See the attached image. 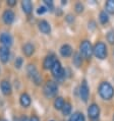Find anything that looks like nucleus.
Masks as SVG:
<instances>
[{
    "instance_id": "1",
    "label": "nucleus",
    "mask_w": 114,
    "mask_h": 121,
    "mask_svg": "<svg viewBox=\"0 0 114 121\" xmlns=\"http://www.w3.org/2000/svg\"><path fill=\"white\" fill-rule=\"evenodd\" d=\"M98 92L103 100H111L114 96V88L108 82H103L100 83Z\"/></svg>"
},
{
    "instance_id": "2",
    "label": "nucleus",
    "mask_w": 114,
    "mask_h": 121,
    "mask_svg": "<svg viewBox=\"0 0 114 121\" xmlns=\"http://www.w3.org/2000/svg\"><path fill=\"white\" fill-rule=\"evenodd\" d=\"M79 54L83 58H86L87 60H90L93 55V47L92 44L88 40H85L80 43L79 45Z\"/></svg>"
},
{
    "instance_id": "3",
    "label": "nucleus",
    "mask_w": 114,
    "mask_h": 121,
    "mask_svg": "<svg viewBox=\"0 0 114 121\" xmlns=\"http://www.w3.org/2000/svg\"><path fill=\"white\" fill-rule=\"evenodd\" d=\"M93 54L99 59H105L107 57V47L105 43L97 42L93 47Z\"/></svg>"
},
{
    "instance_id": "4",
    "label": "nucleus",
    "mask_w": 114,
    "mask_h": 121,
    "mask_svg": "<svg viewBox=\"0 0 114 121\" xmlns=\"http://www.w3.org/2000/svg\"><path fill=\"white\" fill-rule=\"evenodd\" d=\"M57 92H58V86H57V83L55 82H47L46 85L44 86V89H43V93L46 98H53V97L56 96Z\"/></svg>"
},
{
    "instance_id": "5",
    "label": "nucleus",
    "mask_w": 114,
    "mask_h": 121,
    "mask_svg": "<svg viewBox=\"0 0 114 121\" xmlns=\"http://www.w3.org/2000/svg\"><path fill=\"white\" fill-rule=\"evenodd\" d=\"M26 71H28V74L30 75V77L32 78V80L35 82V85L40 86L42 82V77L39 74L38 70H37L36 66L34 64H30L26 68Z\"/></svg>"
},
{
    "instance_id": "6",
    "label": "nucleus",
    "mask_w": 114,
    "mask_h": 121,
    "mask_svg": "<svg viewBox=\"0 0 114 121\" xmlns=\"http://www.w3.org/2000/svg\"><path fill=\"white\" fill-rule=\"evenodd\" d=\"M51 72L54 77L56 78H63V76H64V70H63L62 66H61V63L58 60H56L55 63L53 64L52 68H51Z\"/></svg>"
},
{
    "instance_id": "7",
    "label": "nucleus",
    "mask_w": 114,
    "mask_h": 121,
    "mask_svg": "<svg viewBox=\"0 0 114 121\" xmlns=\"http://www.w3.org/2000/svg\"><path fill=\"white\" fill-rule=\"evenodd\" d=\"M89 86H88V83H87V80H83L82 85L79 86V96H80V99H82L83 102H88V99H89Z\"/></svg>"
},
{
    "instance_id": "8",
    "label": "nucleus",
    "mask_w": 114,
    "mask_h": 121,
    "mask_svg": "<svg viewBox=\"0 0 114 121\" xmlns=\"http://www.w3.org/2000/svg\"><path fill=\"white\" fill-rule=\"evenodd\" d=\"M100 115V108L97 104H92L88 108V116L90 119L95 120L99 117Z\"/></svg>"
},
{
    "instance_id": "9",
    "label": "nucleus",
    "mask_w": 114,
    "mask_h": 121,
    "mask_svg": "<svg viewBox=\"0 0 114 121\" xmlns=\"http://www.w3.org/2000/svg\"><path fill=\"white\" fill-rule=\"evenodd\" d=\"M14 12H13L12 10H10V9H7V10H5L4 12H3L2 14V19L3 22H4L5 25H11V23L13 22V21H14Z\"/></svg>"
},
{
    "instance_id": "10",
    "label": "nucleus",
    "mask_w": 114,
    "mask_h": 121,
    "mask_svg": "<svg viewBox=\"0 0 114 121\" xmlns=\"http://www.w3.org/2000/svg\"><path fill=\"white\" fill-rule=\"evenodd\" d=\"M9 57H10V51H9V48L4 46L0 47V61L2 63H6L8 62Z\"/></svg>"
},
{
    "instance_id": "11",
    "label": "nucleus",
    "mask_w": 114,
    "mask_h": 121,
    "mask_svg": "<svg viewBox=\"0 0 114 121\" xmlns=\"http://www.w3.org/2000/svg\"><path fill=\"white\" fill-rule=\"evenodd\" d=\"M0 42H1L2 46L9 48L12 45V37L8 33H2L0 35Z\"/></svg>"
},
{
    "instance_id": "12",
    "label": "nucleus",
    "mask_w": 114,
    "mask_h": 121,
    "mask_svg": "<svg viewBox=\"0 0 114 121\" xmlns=\"http://www.w3.org/2000/svg\"><path fill=\"white\" fill-rule=\"evenodd\" d=\"M55 61H56V59H55L54 54L47 55L44 59V62H43V67H44V69H51L53 64L55 63Z\"/></svg>"
},
{
    "instance_id": "13",
    "label": "nucleus",
    "mask_w": 114,
    "mask_h": 121,
    "mask_svg": "<svg viewBox=\"0 0 114 121\" xmlns=\"http://www.w3.org/2000/svg\"><path fill=\"white\" fill-rule=\"evenodd\" d=\"M38 28L40 30V32L45 34V35H49L50 33H51V26H50L49 22L47 21H40L39 23H38Z\"/></svg>"
},
{
    "instance_id": "14",
    "label": "nucleus",
    "mask_w": 114,
    "mask_h": 121,
    "mask_svg": "<svg viewBox=\"0 0 114 121\" xmlns=\"http://www.w3.org/2000/svg\"><path fill=\"white\" fill-rule=\"evenodd\" d=\"M59 52H60V54H61L62 57H69L72 54V48H71L70 45L64 44V45H62L61 47H60Z\"/></svg>"
},
{
    "instance_id": "15",
    "label": "nucleus",
    "mask_w": 114,
    "mask_h": 121,
    "mask_svg": "<svg viewBox=\"0 0 114 121\" xmlns=\"http://www.w3.org/2000/svg\"><path fill=\"white\" fill-rule=\"evenodd\" d=\"M19 103L22 107L25 108H28V107L31 105L32 103V100H31V97H30L26 93H23L21 95V98H19Z\"/></svg>"
},
{
    "instance_id": "16",
    "label": "nucleus",
    "mask_w": 114,
    "mask_h": 121,
    "mask_svg": "<svg viewBox=\"0 0 114 121\" xmlns=\"http://www.w3.org/2000/svg\"><path fill=\"white\" fill-rule=\"evenodd\" d=\"M1 91H2L3 95H5V96L10 95L11 91H12L10 82H7V80H2L1 82Z\"/></svg>"
},
{
    "instance_id": "17",
    "label": "nucleus",
    "mask_w": 114,
    "mask_h": 121,
    "mask_svg": "<svg viewBox=\"0 0 114 121\" xmlns=\"http://www.w3.org/2000/svg\"><path fill=\"white\" fill-rule=\"evenodd\" d=\"M22 52L26 57H31L35 52V47L33 46L31 43H26V45L22 47Z\"/></svg>"
},
{
    "instance_id": "18",
    "label": "nucleus",
    "mask_w": 114,
    "mask_h": 121,
    "mask_svg": "<svg viewBox=\"0 0 114 121\" xmlns=\"http://www.w3.org/2000/svg\"><path fill=\"white\" fill-rule=\"evenodd\" d=\"M22 7L23 12L26 13V14H30L33 11V4L30 0H23L22 2Z\"/></svg>"
},
{
    "instance_id": "19",
    "label": "nucleus",
    "mask_w": 114,
    "mask_h": 121,
    "mask_svg": "<svg viewBox=\"0 0 114 121\" xmlns=\"http://www.w3.org/2000/svg\"><path fill=\"white\" fill-rule=\"evenodd\" d=\"M64 100H63L62 97H57V98L54 100V108L56 110H62L63 106H64Z\"/></svg>"
},
{
    "instance_id": "20",
    "label": "nucleus",
    "mask_w": 114,
    "mask_h": 121,
    "mask_svg": "<svg viewBox=\"0 0 114 121\" xmlns=\"http://www.w3.org/2000/svg\"><path fill=\"white\" fill-rule=\"evenodd\" d=\"M105 9L107 13L114 14V0H108L105 3Z\"/></svg>"
},
{
    "instance_id": "21",
    "label": "nucleus",
    "mask_w": 114,
    "mask_h": 121,
    "mask_svg": "<svg viewBox=\"0 0 114 121\" xmlns=\"http://www.w3.org/2000/svg\"><path fill=\"white\" fill-rule=\"evenodd\" d=\"M73 64L76 67H80L83 64V57L79 53H75L73 54Z\"/></svg>"
},
{
    "instance_id": "22",
    "label": "nucleus",
    "mask_w": 114,
    "mask_h": 121,
    "mask_svg": "<svg viewBox=\"0 0 114 121\" xmlns=\"http://www.w3.org/2000/svg\"><path fill=\"white\" fill-rule=\"evenodd\" d=\"M99 19H100V22H101L102 25H106V23L109 22L108 13L106 11H101L100 12V15H99Z\"/></svg>"
},
{
    "instance_id": "23",
    "label": "nucleus",
    "mask_w": 114,
    "mask_h": 121,
    "mask_svg": "<svg viewBox=\"0 0 114 121\" xmlns=\"http://www.w3.org/2000/svg\"><path fill=\"white\" fill-rule=\"evenodd\" d=\"M61 111H62V114H63L64 116L69 115V114L71 113V105H70L69 103H65Z\"/></svg>"
},
{
    "instance_id": "24",
    "label": "nucleus",
    "mask_w": 114,
    "mask_h": 121,
    "mask_svg": "<svg viewBox=\"0 0 114 121\" xmlns=\"http://www.w3.org/2000/svg\"><path fill=\"white\" fill-rule=\"evenodd\" d=\"M107 41L109 42V44L113 45L114 44V31L113 30H111V31H109L108 33H107Z\"/></svg>"
},
{
    "instance_id": "25",
    "label": "nucleus",
    "mask_w": 114,
    "mask_h": 121,
    "mask_svg": "<svg viewBox=\"0 0 114 121\" xmlns=\"http://www.w3.org/2000/svg\"><path fill=\"white\" fill-rule=\"evenodd\" d=\"M75 9L76 13H82L83 11V5L80 2H78L75 4Z\"/></svg>"
},
{
    "instance_id": "26",
    "label": "nucleus",
    "mask_w": 114,
    "mask_h": 121,
    "mask_svg": "<svg viewBox=\"0 0 114 121\" xmlns=\"http://www.w3.org/2000/svg\"><path fill=\"white\" fill-rule=\"evenodd\" d=\"M44 3H45L47 9H49V10H53V7H54V5H53V1H51V0H44Z\"/></svg>"
},
{
    "instance_id": "27",
    "label": "nucleus",
    "mask_w": 114,
    "mask_h": 121,
    "mask_svg": "<svg viewBox=\"0 0 114 121\" xmlns=\"http://www.w3.org/2000/svg\"><path fill=\"white\" fill-rule=\"evenodd\" d=\"M22 62H23V60H22V57H18L15 60V62H14V65H15L16 68H21L22 66Z\"/></svg>"
},
{
    "instance_id": "28",
    "label": "nucleus",
    "mask_w": 114,
    "mask_h": 121,
    "mask_svg": "<svg viewBox=\"0 0 114 121\" xmlns=\"http://www.w3.org/2000/svg\"><path fill=\"white\" fill-rule=\"evenodd\" d=\"M47 10H48V9L46 8V6H40V7L37 9V13H38V14H44Z\"/></svg>"
},
{
    "instance_id": "29",
    "label": "nucleus",
    "mask_w": 114,
    "mask_h": 121,
    "mask_svg": "<svg viewBox=\"0 0 114 121\" xmlns=\"http://www.w3.org/2000/svg\"><path fill=\"white\" fill-rule=\"evenodd\" d=\"M78 116H79V112H76V113H73L71 116H70V118L68 121H76L78 120Z\"/></svg>"
},
{
    "instance_id": "30",
    "label": "nucleus",
    "mask_w": 114,
    "mask_h": 121,
    "mask_svg": "<svg viewBox=\"0 0 114 121\" xmlns=\"http://www.w3.org/2000/svg\"><path fill=\"white\" fill-rule=\"evenodd\" d=\"M65 19L68 22H72L73 21H75V17L71 15V14H68V15H66V17H65Z\"/></svg>"
},
{
    "instance_id": "31",
    "label": "nucleus",
    "mask_w": 114,
    "mask_h": 121,
    "mask_svg": "<svg viewBox=\"0 0 114 121\" xmlns=\"http://www.w3.org/2000/svg\"><path fill=\"white\" fill-rule=\"evenodd\" d=\"M76 121H86L85 119V116H83V113H79V116H78V120Z\"/></svg>"
},
{
    "instance_id": "32",
    "label": "nucleus",
    "mask_w": 114,
    "mask_h": 121,
    "mask_svg": "<svg viewBox=\"0 0 114 121\" xmlns=\"http://www.w3.org/2000/svg\"><path fill=\"white\" fill-rule=\"evenodd\" d=\"M7 4H8L9 6H14V5L16 4V1H15V0H8V1H7Z\"/></svg>"
},
{
    "instance_id": "33",
    "label": "nucleus",
    "mask_w": 114,
    "mask_h": 121,
    "mask_svg": "<svg viewBox=\"0 0 114 121\" xmlns=\"http://www.w3.org/2000/svg\"><path fill=\"white\" fill-rule=\"evenodd\" d=\"M30 121H40V119H39V117H38V116L33 115V116L31 117V119H30Z\"/></svg>"
},
{
    "instance_id": "34",
    "label": "nucleus",
    "mask_w": 114,
    "mask_h": 121,
    "mask_svg": "<svg viewBox=\"0 0 114 121\" xmlns=\"http://www.w3.org/2000/svg\"><path fill=\"white\" fill-rule=\"evenodd\" d=\"M113 120H114V117H113Z\"/></svg>"
},
{
    "instance_id": "35",
    "label": "nucleus",
    "mask_w": 114,
    "mask_h": 121,
    "mask_svg": "<svg viewBox=\"0 0 114 121\" xmlns=\"http://www.w3.org/2000/svg\"><path fill=\"white\" fill-rule=\"evenodd\" d=\"M4 121H5V120H4Z\"/></svg>"
}]
</instances>
